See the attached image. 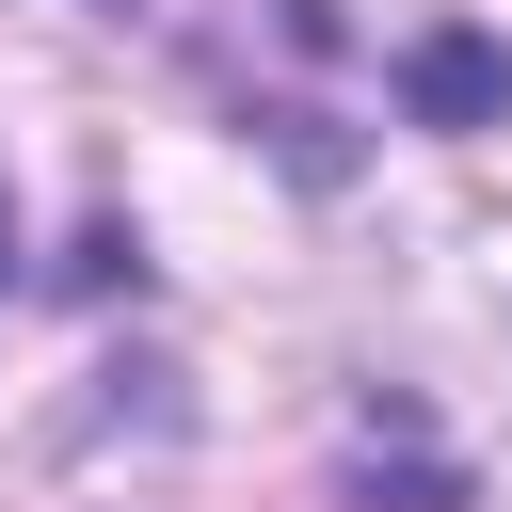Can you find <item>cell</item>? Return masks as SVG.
Returning a JSON list of instances; mask_svg holds the SVG:
<instances>
[{
  "instance_id": "obj_1",
  "label": "cell",
  "mask_w": 512,
  "mask_h": 512,
  "mask_svg": "<svg viewBox=\"0 0 512 512\" xmlns=\"http://www.w3.org/2000/svg\"><path fill=\"white\" fill-rule=\"evenodd\" d=\"M400 112H416V128H512V48H496L480 16H432V32L400 48Z\"/></svg>"
},
{
  "instance_id": "obj_2",
  "label": "cell",
  "mask_w": 512,
  "mask_h": 512,
  "mask_svg": "<svg viewBox=\"0 0 512 512\" xmlns=\"http://www.w3.org/2000/svg\"><path fill=\"white\" fill-rule=\"evenodd\" d=\"M0 256H16V240H0Z\"/></svg>"
}]
</instances>
